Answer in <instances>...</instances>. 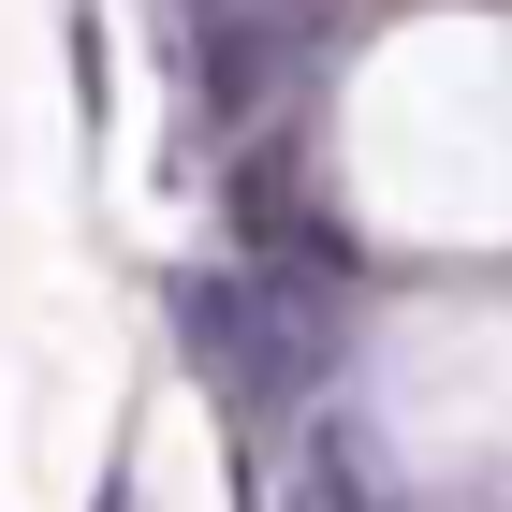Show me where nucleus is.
<instances>
[{"label":"nucleus","instance_id":"f257e3e1","mask_svg":"<svg viewBox=\"0 0 512 512\" xmlns=\"http://www.w3.org/2000/svg\"><path fill=\"white\" fill-rule=\"evenodd\" d=\"M176 337H191L205 395L235 425H264V410H308L337 381L352 308H337V264H191L176 278Z\"/></svg>","mask_w":512,"mask_h":512},{"label":"nucleus","instance_id":"20e7f679","mask_svg":"<svg viewBox=\"0 0 512 512\" xmlns=\"http://www.w3.org/2000/svg\"><path fill=\"white\" fill-rule=\"evenodd\" d=\"M88 512H132V469H118V483H103V498H88Z\"/></svg>","mask_w":512,"mask_h":512},{"label":"nucleus","instance_id":"f03ea898","mask_svg":"<svg viewBox=\"0 0 512 512\" xmlns=\"http://www.w3.org/2000/svg\"><path fill=\"white\" fill-rule=\"evenodd\" d=\"M293 512H410V498H395V454H381V425H366V410H308Z\"/></svg>","mask_w":512,"mask_h":512},{"label":"nucleus","instance_id":"7ed1b4c3","mask_svg":"<svg viewBox=\"0 0 512 512\" xmlns=\"http://www.w3.org/2000/svg\"><path fill=\"white\" fill-rule=\"evenodd\" d=\"M176 15H191V30H293L308 0H176Z\"/></svg>","mask_w":512,"mask_h":512}]
</instances>
